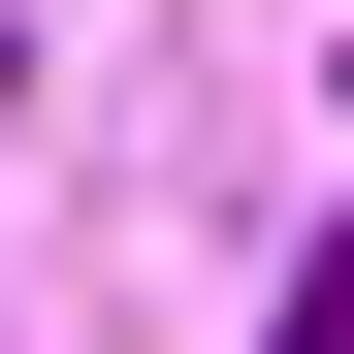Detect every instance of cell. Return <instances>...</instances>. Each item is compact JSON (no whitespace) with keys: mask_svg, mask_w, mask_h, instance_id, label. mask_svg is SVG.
Masks as SVG:
<instances>
[{"mask_svg":"<svg viewBox=\"0 0 354 354\" xmlns=\"http://www.w3.org/2000/svg\"><path fill=\"white\" fill-rule=\"evenodd\" d=\"M258 354H354V258H322V290H290V322H258Z\"/></svg>","mask_w":354,"mask_h":354,"instance_id":"obj_1","label":"cell"},{"mask_svg":"<svg viewBox=\"0 0 354 354\" xmlns=\"http://www.w3.org/2000/svg\"><path fill=\"white\" fill-rule=\"evenodd\" d=\"M0 97H32V32H0Z\"/></svg>","mask_w":354,"mask_h":354,"instance_id":"obj_2","label":"cell"}]
</instances>
